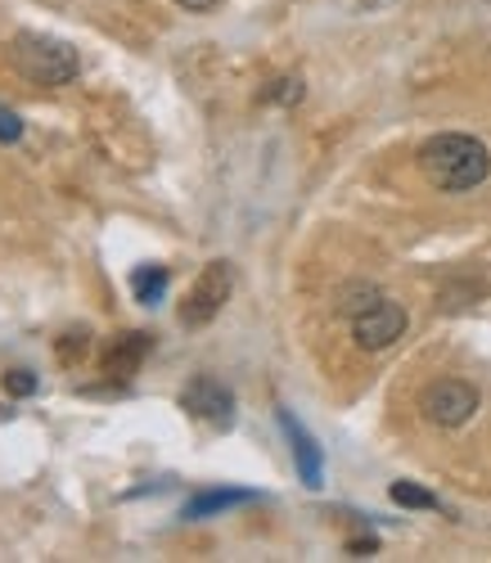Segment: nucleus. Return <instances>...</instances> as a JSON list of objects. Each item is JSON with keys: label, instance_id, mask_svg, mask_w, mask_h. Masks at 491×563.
I'll use <instances>...</instances> for the list:
<instances>
[{"label": "nucleus", "instance_id": "nucleus-1", "mask_svg": "<svg viewBox=\"0 0 491 563\" xmlns=\"http://www.w3.org/2000/svg\"><path fill=\"white\" fill-rule=\"evenodd\" d=\"M419 172L428 176V185H437V190L460 195V190H473V185H482L491 176V154L473 135H433L419 150Z\"/></svg>", "mask_w": 491, "mask_h": 563}, {"label": "nucleus", "instance_id": "nucleus-2", "mask_svg": "<svg viewBox=\"0 0 491 563\" xmlns=\"http://www.w3.org/2000/svg\"><path fill=\"white\" fill-rule=\"evenodd\" d=\"M10 64L19 68V77H28L32 86H68L81 68L77 51L59 36H41V32H19L10 45Z\"/></svg>", "mask_w": 491, "mask_h": 563}, {"label": "nucleus", "instance_id": "nucleus-3", "mask_svg": "<svg viewBox=\"0 0 491 563\" xmlns=\"http://www.w3.org/2000/svg\"><path fill=\"white\" fill-rule=\"evenodd\" d=\"M230 289H234L230 262H208L204 275L194 279V289H189L185 302H181V324H185V330H204L208 320H217L221 307L230 302Z\"/></svg>", "mask_w": 491, "mask_h": 563}, {"label": "nucleus", "instance_id": "nucleus-4", "mask_svg": "<svg viewBox=\"0 0 491 563\" xmlns=\"http://www.w3.org/2000/svg\"><path fill=\"white\" fill-rule=\"evenodd\" d=\"M419 410H424L428 424H437V429H460V424H469L473 410H478V388H469L465 379H437V384L424 388Z\"/></svg>", "mask_w": 491, "mask_h": 563}, {"label": "nucleus", "instance_id": "nucleus-5", "mask_svg": "<svg viewBox=\"0 0 491 563\" xmlns=\"http://www.w3.org/2000/svg\"><path fill=\"white\" fill-rule=\"evenodd\" d=\"M402 334H406V307L392 302V298H379V302H370L365 311L352 316V339H357L361 352H383Z\"/></svg>", "mask_w": 491, "mask_h": 563}, {"label": "nucleus", "instance_id": "nucleus-6", "mask_svg": "<svg viewBox=\"0 0 491 563\" xmlns=\"http://www.w3.org/2000/svg\"><path fill=\"white\" fill-rule=\"evenodd\" d=\"M181 406L194 415V419H204V424L212 429H230L234 424V393L212 379V374H199V379H189L185 393H181Z\"/></svg>", "mask_w": 491, "mask_h": 563}, {"label": "nucleus", "instance_id": "nucleus-7", "mask_svg": "<svg viewBox=\"0 0 491 563\" xmlns=\"http://www.w3.org/2000/svg\"><path fill=\"white\" fill-rule=\"evenodd\" d=\"M150 347H154L150 334H122V339L113 343V352L105 356V374H109V379H131Z\"/></svg>", "mask_w": 491, "mask_h": 563}, {"label": "nucleus", "instance_id": "nucleus-8", "mask_svg": "<svg viewBox=\"0 0 491 563\" xmlns=\"http://www.w3.org/2000/svg\"><path fill=\"white\" fill-rule=\"evenodd\" d=\"M284 433L293 438V455H298V468H303V483L307 487H320V451H316V442L293 424V419L284 415Z\"/></svg>", "mask_w": 491, "mask_h": 563}, {"label": "nucleus", "instance_id": "nucleus-9", "mask_svg": "<svg viewBox=\"0 0 491 563\" xmlns=\"http://www.w3.org/2000/svg\"><path fill=\"white\" fill-rule=\"evenodd\" d=\"M253 492H204V496H194L185 505V519H208V514L217 509H230V505H249Z\"/></svg>", "mask_w": 491, "mask_h": 563}, {"label": "nucleus", "instance_id": "nucleus-10", "mask_svg": "<svg viewBox=\"0 0 491 563\" xmlns=\"http://www.w3.org/2000/svg\"><path fill=\"white\" fill-rule=\"evenodd\" d=\"M131 289H135V302L154 307L163 294H167V266H140L131 275Z\"/></svg>", "mask_w": 491, "mask_h": 563}, {"label": "nucleus", "instance_id": "nucleus-11", "mask_svg": "<svg viewBox=\"0 0 491 563\" xmlns=\"http://www.w3.org/2000/svg\"><path fill=\"white\" fill-rule=\"evenodd\" d=\"M388 496L397 500V505H406V509H437V496L424 492V487H415V483H392Z\"/></svg>", "mask_w": 491, "mask_h": 563}, {"label": "nucleus", "instance_id": "nucleus-12", "mask_svg": "<svg viewBox=\"0 0 491 563\" xmlns=\"http://www.w3.org/2000/svg\"><path fill=\"white\" fill-rule=\"evenodd\" d=\"M266 100H271V104H298V100H303V81H298V77H280V81L266 90Z\"/></svg>", "mask_w": 491, "mask_h": 563}, {"label": "nucleus", "instance_id": "nucleus-13", "mask_svg": "<svg viewBox=\"0 0 491 563\" xmlns=\"http://www.w3.org/2000/svg\"><path fill=\"white\" fill-rule=\"evenodd\" d=\"M0 384H6L10 397H32V393H36V374H28V369H10V374H0Z\"/></svg>", "mask_w": 491, "mask_h": 563}, {"label": "nucleus", "instance_id": "nucleus-14", "mask_svg": "<svg viewBox=\"0 0 491 563\" xmlns=\"http://www.w3.org/2000/svg\"><path fill=\"white\" fill-rule=\"evenodd\" d=\"M342 298H348V302H338L342 311H348V316H357V311H365L370 302H379V294L370 289V285H352L348 294H342Z\"/></svg>", "mask_w": 491, "mask_h": 563}, {"label": "nucleus", "instance_id": "nucleus-15", "mask_svg": "<svg viewBox=\"0 0 491 563\" xmlns=\"http://www.w3.org/2000/svg\"><path fill=\"white\" fill-rule=\"evenodd\" d=\"M19 135H23V122H19V113L0 104V145H14Z\"/></svg>", "mask_w": 491, "mask_h": 563}, {"label": "nucleus", "instance_id": "nucleus-16", "mask_svg": "<svg viewBox=\"0 0 491 563\" xmlns=\"http://www.w3.org/2000/svg\"><path fill=\"white\" fill-rule=\"evenodd\" d=\"M181 10H189V14H208V10H217L221 0H176Z\"/></svg>", "mask_w": 491, "mask_h": 563}, {"label": "nucleus", "instance_id": "nucleus-17", "mask_svg": "<svg viewBox=\"0 0 491 563\" xmlns=\"http://www.w3.org/2000/svg\"><path fill=\"white\" fill-rule=\"evenodd\" d=\"M348 550H352V554H357V559H365V554H374V541H352V545H348Z\"/></svg>", "mask_w": 491, "mask_h": 563}]
</instances>
